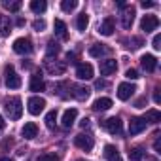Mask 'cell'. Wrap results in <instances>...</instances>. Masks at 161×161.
Here are the masks:
<instances>
[{
	"instance_id": "6da1fadb",
	"label": "cell",
	"mask_w": 161,
	"mask_h": 161,
	"mask_svg": "<svg viewBox=\"0 0 161 161\" xmlns=\"http://www.w3.org/2000/svg\"><path fill=\"white\" fill-rule=\"evenodd\" d=\"M4 110L10 116V119H19L23 116V103L19 97H10L4 99Z\"/></svg>"
},
{
	"instance_id": "7a4b0ae2",
	"label": "cell",
	"mask_w": 161,
	"mask_h": 161,
	"mask_svg": "<svg viewBox=\"0 0 161 161\" xmlns=\"http://www.w3.org/2000/svg\"><path fill=\"white\" fill-rule=\"evenodd\" d=\"M6 87H10V89H19L21 87V76L14 72L12 64L6 66Z\"/></svg>"
},
{
	"instance_id": "3957f363",
	"label": "cell",
	"mask_w": 161,
	"mask_h": 161,
	"mask_svg": "<svg viewBox=\"0 0 161 161\" xmlns=\"http://www.w3.org/2000/svg\"><path fill=\"white\" fill-rule=\"evenodd\" d=\"M74 144L80 148V150H84V152H91L93 150V146H95V140H93V136L91 135H78V136H74Z\"/></svg>"
},
{
	"instance_id": "277c9868",
	"label": "cell",
	"mask_w": 161,
	"mask_h": 161,
	"mask_svg": "<svg viewBox=\"0 0 161 161\" xmlns=\"http://www.w3.org/2000/svg\"><path fill=\"white\" fill-rule=\"evenodd\" d=\"M32 49L34 47H32V42L29 38H17L14 42V51L19 55H29V53H32Z\"/></svg>"
},
{
	"instance_id": "5b68a950",
	"label": "cell",
	"mask_w": 161,
	"mask_h": 161,
	"mask_svg": "<svg viewBox=\"0 0 161 161\" xmlns=\"http://www.w3.org/2000/svg\"><path fill=\"white\" fill-rule=\"evenodd\" d=\"M27 106H29V112H31L32 116H38V114H42L44 108H46V99H42V97H31V99L27 101Z\"/></svg>"
},
{
	"instance_id": "8992f818",
	"label": "cell",
	"mask_w": 161,
	"mask_h": 161,
	"mask_svg": "<svg viewBox=\"0 0 161 161\" xmlns=\"http://www.w3.org/2000/svg\"><path fill=\"white\" fill-rule=\"evenodd\" d=\"M103 127L110 135H121V131H123V123H121L119 118H108V119H104L103 121Z\"/></svg>"
},
{
	"instance_id": "52a82bcc",
	"label": "cell",
	"mask_w": 161,
	"mask_h": 161,
	"mask_svg": "<svg viewBox=\"0 0 161 161\" xmlns=\"http://www.w3.org/2000/svg\"><path fill=\"white\" fill-rule=\"evenodd\" d=\"M135 91H136V87H135L133 84L123 82V84L118 86V99H119V101H129V99L135 95Z\"/></svg>"
},
{
	"instance_id": "ba28073f",
	"label": "cell",
	"mask_w": 161,
	"mask_h": 161,
	"mask_svg": "<svg viewBox=\"0 0 161 161\" xmlns=\"http://www.w3.org/2000/svg\"><path fill=\"white\" fill-rule=\"evenodd\" d=\"M157 27H159L157 15H144L142 21H140V29H142L144 32H152V31H155Z\"/></svg>"
},
{
	"instance_id": "9c48e42d",
	"label": "cell",
	"mask_w": 161,
	"mask_h": 161,
	"mask_svg": "<svg viewBox=\"0 0 161 161\" xmlns=\"http://www.w3.org/2000/svg\"><path fill=\"white\" fill-rule=\"evenodd\" d=\"M76 76H78V80H91L93 78V66L89 63H80L76 66Z\"/></svg>"
},
{
	"instance_id": "30bf717a",
	"label": "cell",
	"mask_w": 161,
	"mask_h": 161,
	"mask_svg": "<svg viewBox=\"0 0 161 161\" xmlns=\"http://www.w3.org/2000/svg\"><path fill=\"white\" fill-rule=\"evenodd\" d=\"M135 8L133 6H125L123 8V14H121V25L123 29H131L133 27V21H135Z\"/></svg>"
},
{
	"instance_id": "8fae6325",
	"label": "cell",
	"mask_w": 161,
	"mask_h": 161,
	"mask_svg": "<svg viewBox=\"0 0 161 161\" xmlns=\"http://www.w3.org/2000/svg\"><path fill=\"white\" fill-rule=\"evenodd\" d=\"M116 31V23H114V17H106L101 25H99V32L103 36H112Z\"/></svg>"
},
{
	"instance_id": "7c38bea8",
	"label": "cell",
	"mask_w": 161,
	"mask_h": 161,
	"mask_svg": "<svg viewBox=\"0 0 161 161\" xmlns=\"http://www.w3.org/2000/svg\"><path fill=\"white\" fill-rule=\"evenodd\" d=\"M76 118H78V110H76V108H68V110H64V114H63V119H61L63 127H64V129H70V127L74 125Z\"/></svg>"
},
{
	"instance_id": "4fadbf2b",
	"label": "cell",
	"mask_w": 161,
	"mask_h": 161,
	"mask_svg": "<svg viewBox=\"0 0 161 161\" xmlns=\"http://www.w3.org/2000/svg\"><path fill=\"white\" fill-rule=\"evenodd\" d=\"M140 66H142L146 72H153V70H155V66H157V59H155L153 55L146 53V55H142V57H140Z\"/></svg>"
},
{
	"instance_id": "5bb4252c",
	"label": "cell",
	"mask_w": 161,
	"mask_h": 161,
	"mask_svg": "<svg viewBox=\"0 0 161 161\" xmlns=\"http://www.w3.org/2000/svg\"><path fill=\"white\" fill-rule=\"evenodd\" d=\"M46 87V82L42 78V72H34L31 76V91H44Z\"/></svg>"
},
{
	"instance_id": "9a60e30c",
	"label": "cell",
	"mask_w": 161,
	"mask_h": 161,
	"mask_svg": "<svg viewBox=\"0 0 161 161\" xmlns=\"http://www.w3.org/2000/svg\"><path fill=\"white\" fill-rule=\"evenodd\" d=\"M144 129H146L144 118H133V119L129 121V133H131V135H138V133H142Z\"/></svg>"
},
{
	"instance_id": "2e32d148",
	"label": "cell",
	"mask_w": 161,
	"mask_h": 161,
	"mask_svg": "<svg viewBox=\"0 0 161 161\" xmlns=\"http://www.w3.org/2000/svg\"><path fill=\"white\" fill-rule=\"evenodd\" d=\"M116 68H118V63H116L114 59H104V61H101V74H103V76L114 74Z\"/></svg>"
},
{
	"instance_id": "e0dca14e",
	"label": "cell",
	"mask_w": 161,
	"mask_h": 161,
	"mask_svg": "<svg viewBox=\"0 0 161 161\" xmlns=\"http://www.w3.org/2000/svg\"><path fill=\"white\" fill-rule=\"evenodd\" d=\"M21 135H23L27 140H32V138H36V136H38V125H36V123H32V121L25 123V127L21 129Z\"/></svg>"
},
{
	"instance_id": "ac0fdd59",
	"label": "cell",
	"mask_w": 161,
	"mask_h": 161,
	"mask_svg": "<svg viewBox=\"0 0 161 161\" xmlns=\"http://www.w3.org/2000/svg\"><path fill=\"white\" fill-rule=\"evenodd\" d=\"M108 108H112V99H108V97H101V99H97L93 103V110L95 112H104Z\"/></svg>"
},
{
	"instance_id": "d6986e66",
	"label": "cell",
	"mask_w": 161,
	"mask_h": 161,
	"mask_svg": "<svg viewBox=\"0 0 161 161\" xmlns=\"http://www.w3.org/2000/svg\"><path fill=\"white\" fill-rule=\"evenodd\" d=\"M104 157H106L108 161H123L121 155H119V152H118V148L112 146V144H106V146H104Z\"/></svg>"
},
{
	"instance_id": "ffe728a7",
	"label": "cell",
	"mask_w": 161,
	"mask_h": 161,
	"mask_svg": "<svg viewBox=\"0 0 161 161\" xmlns=\"http://www.w3.org/2000/svg\"><path fill=\"white\" fill-rule=\"evenodd\" d=\"M10 32H12V21H10V17L8 15H0V36L6 38V36H10Z\"/></svg>"
},
{
	"instance_id": "44dd1931",
	"label": "cell",
	"mask_w": 161,
	"mask_h": 161,
	"mask_svg": "<svg viewBox=\"0 0 161 161\" xmlns=\"http://www.w3.org/2000/svg\"><path fill=\"white\" fill-rule=\"evenodd\" d=\"M72 89H74L72 97H76L78 101H86L89 97V93H91V89L86 87V86H72Z\"/></svg>"
},
{
	"instance_id": "7402d4cb",
	"label": "cell",
	"mask_w": 161,
	"mask_h": 161,
	"mask_svg": "<svg viewBox=\"0 0 161 161\" xmlns=\"http://www.w3.org/2000/svg\"><path fill=\"white\" fill-rule=\"evenodd\" d=\"M53 27H55V34H57L61 40H68V31H66V25H64V21H61V19H55Z\"/></svg>"
},
{
	"instance_id": "603a6c76",
	"label": "cell",
	"mask_w": 161,
	"mask_h": 161,
	"mask_svg": "<svg viewBox=\"0 0 161 161\" xmlns=\"http://www.w3.org/2000/svg\"><path fill=\"white\" fill-rule=\"evenodd\" d=\"M108 53H110V49L104 44H95V46L89 47V55L91 57H103V55H108Z\"/></svg>"
},
{
	"instance_id": "cb8c5ba5",
	"label": "cell",
	"mask_w": 161,
	"mask_h": 161,
	"mask_svg": "<svg viewBox=\"0 0 161 161\" xmlns=\"http://www.w3.org/2000/svg\"><path fill=\"white\" fill-rule=\"evenodd\" d=\"M87 25H89V15L84 12V14H80L78 15V19H76V29L80 31V32H84L86 29H87Z\"/></svg>"
},
{
	"instance_id": "d4e9b609",
	"label": "cell",
	"mask_w": 161,
	"mask_h": 161,
	"mask_svg": "<svg viewBox=\"0 0 161 161\" xmlns=\"http://www.w3.org/2000/svg\"><path fill=\"white\" fill-rule=\"evenodd\" d=\"M46 8H47L46 0H32V2H31V10H32L34 14H44Z\"/></svg>"
},
{
	"instance_id": "484cf974",
	"label": "cell",
	"mask_w": 161,
	"mask_h": 161,
	"mask_svg": "<svg viewBox=\"0 0 161 161\" xmlns=\"http://www.w3.org/2000/svg\"><path fill=\"white\" fill-rule=\"evenodd\" d=\"M144 121L148 123H159L161 121V112H157V110H148L146 112V116H144Z\"/></svg>"
},
{
	"instance_id": "4316f807",
	"label": "cell",
	"mask_w": 161,
	"mask_h": 161,
	"mask_svg": "<svg viewBox=\"0 0 161 161\" xmlns=\"http://www.w3.org/2000/svg\"><path fill=\"white\" fill-rule=\"evenodd\" d=\"M55 123H57V110H49V112L46 114V125H47L49 129H53Z\"/></svg>"
},
{
	"instance_id": "83f0119b",
	"label": "cell",
	"mask_w": 161,
	"mask_h": 161,
	"mask_svg": "<svg viewBox=\"0 0 161 161\" xmlns=\"http://www.w3.org/2000/svg\"><path fill=\"white\" fill-rule=\"evenodd\" d=\"M129 159H131V161H142V159H144V150H142V148L131 150V152H129Z\"/></svg>"
},
{
	"instance_id": "f1b7e54d",
	"label": "cell",
	"mask_w": 161,
	"mask_h": 161,
	"mask_svg": "<svg viewBox=\"0 0 161 161\" xmlns=\"http://www.w3.org/2000/svg\"><path fill=\"white\" fill-rule=\"evenodd\" d=\"M76 6H78L76 0H63L61 2V10L63 12H72V10H76Z\"/></svg>"
},
{
	"instance_id": "f546056e",
	"label": "cell",
	"mask_w": 161,
	"mask_h": 161,
	"mask_svg": "<svg viewBox=\"0 0 161 161\" xmlns=\"http://www.w3.org/2000/svg\"><path fill=\"white\" fill-rule=\"evenodd\" d=\"M36 161H61V159H59V155H55V153H42V155L36 157Z\"/></svg>"
},
{
	"instance_id": "4dcf8cb0",
	"label": "cell",
	"mask_w": 161,
	"mask_h": 161,
	"mask_svg": "<svg viewBox=\"0 0 161 161\" xmlns=\"http://www.w3.org/2000/svg\"><path fill=\"white\" fill-rule=\"evenodd\" d=\"M4 8H6V10H10V12H19L21 2H4Z\"/></svg>"
},
{
	"instance_id": "1f68e13d",
	"label": "cell",
	"mask_w": 161,
	"mask_h": 161,
	"mask_svg": "<svg viewBox=\"0 0 161 161\" xmlns=\"http://www.w3.org/2000/svg\"><path fill=\"white\" fill-rule=\"evenodd\" d=\"M32 29H34V31H38V32H40V31H44V29H46V21H44V19H36V21L32 23Z\"/></svg>"
},
{
	"instance_id": "d6a6232c",
	"label": "cell",
	"mask_w": 161,
	"mask_h": 161,
	"mask_svg": "<svg viewBox=\"0 0 161 161\" xmlns=\"http://www.w3.org/2000/svg\"><path fill=\"white\" fill-rule=\"evenodd\" d=\"M152 46H153V49H161V34H155V36H153Z\"/></svg>"
},
{
	"instance_id": "836d02e7",
	"label": "cell",
	"mask_w": 161,
	"mask_h": 161,
	"mask_svg": "<svg viewBox=\"0 0 161 161\" xmlns=\"http://www.w3.org/2000/svg\"><path fill=\"white\" fill-rule=\"evenodd\" d=\"M59 51V46H57V42H49V47H47V55H53V53H57Z\"/></svg>"
},
{
	"instance_id": "e575fe53",
	"label": "cell",
	"mask_w": 161,
	"mask_h": 161,
	"mask_svg": "<svg viewBox=\"0 0 161 161\" xmlns=\"http://www.w3.org/2000/svg\"><path fill=\"white\" fill-rule=\"evenodd\" d=\"M125 78H127V80H136V78H138V72H136L135 68H129V70L125 72Z\"/></svg>"
},
{
	"instance_id": "d590c367",
	"label": "cell",
	"mask_w": 161,
	"mask_h": 161,
	"mask_svg": "<svg viewBox=\"0 0 161 161\" xmlns=\"http://www.w3.org/2000/svg\"><path fill=\"white\" fill-rule=\"evenodd\" d=\"M129 44H133L129 49H138V47L142 46V40H140V38H131V42H129Z\"/></svg>"
},
{
	"instance_id": "8d00e7d4",
	"label": "cell",
	"mask_w": 161,
	"mask_h": 161,
	"mask_svg": "<svg viewBox=\"0 0 161 161\" xmlns=\"http://www.w3.org/2000/svg\"><path fill=\"white\" fill-rule=\"evenodd\" d=\"M108 84L104 82V80H97V82H95V89H104Z\"/></svg>"
},
{
	"instance_id": "74e56055",
	"label": "cell",
	"mask_w": 161,
	"mask_h": 161,
	"mask_svg": "<svg viewBox=\"0 0 161 161\" xmlns=\"http://www.w3.org/2000/svg\"><path fill=\"white\" fill-rule=\"evenodd\" d=\"M144 104H146V97H140V99L135 103V106H136V108H144Z\"/></svg>"
},
{
	"instance_id": "f35d334b",
	"label": "cell",
	"mask_w": 161,
	"mask_h": 161,
	"mask_svg": "<svg viewBox=\"0 0 161 161\" xmlns=\"http://www.w3.org/2000/svg\"><path fill=\"white\" fill-rule=\"evenodd\" d=\"M153 101H155L157 104L161 103V95H159V89H155V91H153Z\"/></svg>"
},
{
	"instance_id": "ab89813d",
	"label": "cell",
	"mask_w": 161,
	"mask_h": 161,
	"mask_svg": "<svg viewBox=\"0 0 161 161\" xmlns=\"http://www.w3.org/2000/svg\"><path fill=\"white\" fill-rule=\"evenodd\" d=\"M153 150H155V152L159 153V150H161V140H159V138L155 140V144H153Z\"/></svg>"
},
{
	"instance_id": "60d3db41",
	"label": "cell",
	"mask_w": 161,
	"mask_h": 161,
	"mask_svg": "<svg viewBox=\"0 0 161 161\" xmlns=\"http://www.w3.org/2000/svg\"><path fill=\"white\" fill-rule=\"evenodd\" d=\"M153 6V2H146V0H144V2H142V8L146 10V8H152Z\"/></svg>"
},
{
	"instance_id": "b9f144b4",
	"label": "cell",
	"mask_w": 161,
	"mask_h": 161,
	"mask_svg": "<svg viewBox=\"0 0 161 161\" xmlns=\"http://www.w3.org/2000/svg\"><path fill=\"white\" fill-rule=\"evenodd\" d=\"M80 125H82V127H84V129H86V127H87V125H89V119H87V118H84V119H82V123H80Z\"/></svg>"
},
{
	"instance_id": "7bdbcfd3",
	"label": "cell",
	"mask_w": 161,
	"mask_h": 161,
	"mask_svg": "<svg viewBox=\"0 0 161 161\" xmlns=\"http://www.w3.org/2000/svg\"><path fill=\"white\" fill-rule=\"evenodd\" d=\"M4 127H6V121H4V118H2V116H0V131H2Z\"/></svg>"
},
{
	"instance_id": "ee69618b",
	"label": "cell",
	"mask_w": 161,
	"mask_h": 161,
	"mask_svg": "<svg viewBox=\"0 0 161 161\" xmlns=\"http://www.w3.org/2000/svg\"><path fill=\"white\" fill-rule=\"evenodd\" d=\"M0 161H14V159H10V157H0Z\"/></svg>"
},
{
	"instance_id": "f6af8a7d",
	"label": "cell",
	"mask_w": 161,
	"mask_h": 161,
	"mask_svg": "<svg viewBox=\"0 0 161 161\" xmlns=\"http://www.w3.org/2000/svg\"><path fill=\"white\" fill-rule=\"evenodd\" d=\"M80 161H84V159H80Z\"/></svg>"
}]
</instances>
